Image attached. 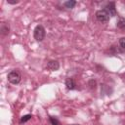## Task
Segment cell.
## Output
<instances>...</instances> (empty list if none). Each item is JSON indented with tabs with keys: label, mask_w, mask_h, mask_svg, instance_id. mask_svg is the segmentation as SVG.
Masks as SVG:
<instances>
[{
	"label": "cell",
	"mask_w": 125,
	"mask_h": 125,
	"mask_svg": "<svg viewBox=\"0 0 125 125\" xmlns=\"http://www.w3.org/2000/svg\"><path fill=\"white\" fill-rule=\"evenodd\" d=\"M49 120H50V123H51V125H62L56 117H54V116H50L49 117Z\"/></svg>",
	"instance_id": "30bf717a"
},
{
	"label": "cell",
	"mask_w": 125,
	"mask_h": 125,
	"mask_svg": "<svg viewBox=\"0 0 125 125\" xmlns=\"http://www.w3.org/2000/svg\"><path fill=\"white\" fill-rule=\"evenodd\" d=\"M0 31H1V35H2V36H6V35L9 33V31H10V25H9V23L3 22V23L1 24Z\"/></svg>",
	"instance_id": "52a82bcc"
},
{
	"label": "cell",
	"mask_w": 125,
	"mask_h": 125,
	"mask_svg": "<svg viewBox=\"0 0 125 125\" xmlns=\"http://www.w3.org/2000/svg\"><path fill=\"white\" fill-rule=\"evenodd\" d=\"M8 81L13 85H18L21 80V74L19 69H13L11 70L7 75Z\"/></svg>",
	"instance_id": "6da1fadb"
},
{
	"label": "cell",
	"mask_w": 125,
	"mask_h": 125,
	"mask_svg": "<svg viewBox=\"0 0 125 125\" xmlns=\"http://www.w3.org/2000/svg\"><path fill=\"white\" fill-rule=\"evenodd\" d=\"M65 86L68 90H74L76 89V83L72 77H67L65 79Z\"/></svg>",
	"instance_id": "8992f818"
},
{
	"label": "cell",
	"mask_w": 125,
	"mask_h": 125,
	"mask_svg": "<svg viewBox=\"0 0 125 125\" xmlns=\"http://www.w3.org/2000/svg\"><path fill=\"white\" fill-rule=\"evenodd\" d=\"M75 5H76V1H74V0L65 1V2L63 3V6H64L65 8H67V9H73V8L75 7Z\"/></svg>",
	"instance_id": "9c48e42d"
},
{
	"label": "cell",
	"mask_w": 125,
	"mask_h": 125,
	"mask_svg": "<svg viewBox=\"0 0 125 125\" xmlns=\"http://www.w3.org/2000/svg\"><path fill=\"white\" fill-rule=\"evenodd\" d=\"M31 117H32L31 114H25V115L21 116V120H20V123H25V122H27L28 120H30Z\"/></svg>",
	"instance_id": "8fae6325"
},
{
	"label": "cell",
	"mask_w": 125,
	"mask_h": 125,
	"mask_svg": "<svg viewBox=\"0 0 125 125\" xmlns=\"http://www.w3.org/2000/svg\"><path fill=\"white\" fill-rule=\"evenodd\" d=\"M88 85L90 86V88L91 89H96V87H97V82H96V80H94V79H91L90 81H89V83H88Z\"/></svg>",
	"instance_id": "7c38bea8"
},
{
	"label": "cell",
	"mask_w": 125,
	"mask_h": 125,
	"mask_svg": "<svg viewBox=\"0 0 125 125\" xmlns=\"http://www.w3.org/2000/svg\"><path fill=\"white\" fill-rule=\"evenodd\" d=\"M46 36V30L42 24H38L35 26L33 30V37L36 41H43Z\"/></svg>",
	"instance_id": "7a4b0ae2"
},
{
	"label": "cell",
	"mask_w": 125,
	"mask_h": 125,
	"mask_svg": "<svg viewBox=\"0 0 125 125\" xmlns=\"http://www.w3.org/2000/svg\"><path fill=\"white\" fill-rule=\"evenodd\" d=\"M104 10L109 15V17H115V16H117V12H116V9H115V3L114 2L107 3L104 7Z\"/></svg>",
	"instance_id": "277c9868"
},
{
	"label": "cell",
	"mask_w": 125,
	"mask_h": 125,
	"mask_svg": "<svg viewBox=\"0 0 125 125\" xmlns=\"http://www.w3.org/2000/svg\"><path fill=\"white\" fill-rule=\"evenodd\" d=\"M116 26L119 29H124L125 28V18L119 17L118 18V21H116Z\"/></svg>",
	"instance_id": "ba28073f"
},
{
	"label": "cell",
	"mask_w": 125,
	"mask_h": 125,
	"mask_svg": "<svg viewBox=\"0 0 125 125\" xmlns=\"http://www.w3.org/2000/svg\"><path fill=\"white\" fill-rule=\"evenodd\" d=\"M20 1L19 0H16V1H11V0H7V3L8 4H10V5H16V4H18Z\"/></svg>",
	"instance_id": "5bb4252c"
},
{
	"label": "cell",
	"mask_w": 125,
	"mask_h": 125,
	"mask_svg": "<svg viewBox=\"0 0 125 125\" xmlns=\"http://www.w3.org/2000/svg\"><path fill=\"white\" fill-rule=\"evenodd\" d=\"M119 45H120V47H121L122 49L125 50V37H121V38L119 39Z\"/></svg>",
	"instance_id": "4fadbf2b"
},
{
	"label": "cell",
	"mask_w": 125,
	"mask_h": 125,
	"mask_svg": "<svg viewBox=\"0 0 125 125\" xmlns=\"http://www.w3.org/2000/svg\"><path fill=\"white\" fill-rule=\"evenodd\" d=\"M96 19L102 23H107L109 21V15L104 9H102L96 12Z\"/></svg>",
	"instance_id": "3957f363"
},
{
	"label": "cell",
	"mask_w": 125,
	"mask_h": 125,
	"mask_svg": "<svg viewBox=\"0 0 125 125\" xmlns=\"http://www.w3.org/2000/svg\"><path fill=\"white\" fill-rule=\"evenodd\" d=\"M122 77H123V79H124V80H125V72H124V73H123V74H122Z\"/></svg>",
	"instance_id": "9a60e30c"
},
{
	"label": "cell",
	"mask_w": 125,
	"mask_h": 125,
	"mask_svg": "<svg viewBox=\"0 0 125 125\" xmlns=\"http://www.w3.org/2000/svg\"><path fill=\"white\" fill-rule=\"evenodd\" d=\"M47 68L52 71H56L60 68V62L57 60H51L47 62Z\"/></svg>",
	"instance_id": "5b68a950"
}]
</instances>
